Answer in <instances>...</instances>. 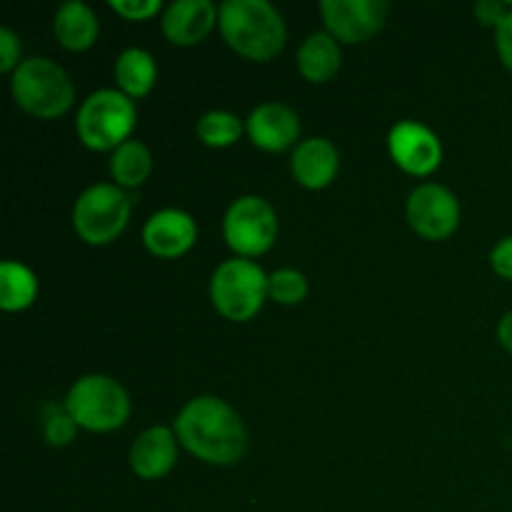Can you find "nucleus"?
Masks as SVG:
<instances>
[{
    "label": "nucleus",
    "mask_w": 512,
    "mask_h": 512,
    "mask_svg": "<svg viewBox=\"0 0 512 512\" xmlns=\"http://www.w3.org/2000/svg\"><path fill=\"white\" fill-rule=\"evenodd\" d=\"M180 448L208 465H235L248 450V430L233 405L215 395H198L180 408L173 423Z\"/></svg>",
    "instance_id": "obj_1"
},
{
    "label": "nucleus",
    "mask_w": 512,
    "mask_h": 512,
    "mask_svg": "<svg viewBox=\"0 0 512 512\" xmlns=\"http://www.w3.org/2000/svg\"><path fill=\"white\" fill-rule=\"evenodd\" d=\"M218 28L225 43L253 63L278 58L288 43L283 15L268 0H225L220 5Z\"/></svg>",
    "instance_id": "obj_2"
},
{
    "label": "nucleus",
    "mask_w": 512,
    "mask_h": 512,
    "mask_svg": "<svg viewBox=\"0 0 512 512\" xmlns=\"http://www.w3.org/2000/svg\"><path fill=\"white\" fill-rule=\"evenodd\" d=\"M10 93L23 113L38 120H55L75 103V83L68 70L55 60L33 55L10 75Z\"/></svg>",
    "instance_id": "obj_3"
},
{
    "label": "nucleus",
    "mask_w": 512,
    "mask_h": 512,
    "mask_svg": "<svg viewBox=\"0 0 512 512\" xmlns=\"http://www.w3.org/2000/svg\"><path fill=\"white\" fill-rule=\"evenodd\" d=\"M135 125H138L135 100L120 93L118 88H100L80 103L75 133L85 148L95 153H108V150L113 153L128 143Z\"/></svg>",
    "instance_id": "obj_4"
},
{
    "label": "nucleus",
    "mask_w": 512,
    "mask_h": 512,
    "mask_svg": "<svg viewBox=\"0 0 512 512\" xmlns=\"http://www.w3.org/2000/svg\"><path fill=\"white\" fill-rule=\"evenodd\" d=\"M70 418L88 433H113L130 418V395L110 375L90 373L70 385L63 400Z\"/></svg>",
    "instance_id": "obj_5"
},
{
    "label": "nucleus",
    "mask_w": 512,
    "mask_h": 512,
    "mask_svg": "<svg viewBox=\"0 0 512 512\" xmlns=\"http://www.w3.org/2000/svg\"><path fill=\"white\" fill-rule=\"evenodd\" d=\"M268 300V273L255 260L230 258L210 275V303L230 323H248Z\"/></svg>",
    "instance_id": "obj_6"
},
{
    "label": "nucleus",
    "mask_w": 512,
    "mask_h": 512,
    "mask_svg": "<svg viewBox=\"0 0 512 512\" xmlns=\"http://www.w3.org/2000/svg\"><path fill=\"white\" fill-rule=\"evenodd\" d=\"M133 200L115 183L88 185L73 205V230L83 243L103 248L128 228Z\"/></svg>",
    "instance_id": "obj_7"
},
{
    "label": "nucleus",
    "mask_w": 512,
    "mask_h": 512,
    "mask_svg": "<svg viewBox=\"0 0 512 512\" xmlns=\"http://www.w3.org/2000/svg\"><path fill=\"white\" fill-rule=\"evenodd\" d=\"M223 238L235 258H260L278 240L275 208L260 195H240L225 210Z\"/></svg>",
    "instance_id": "obj_8"
},
{
    "label": "nucleus",
    "mask_w": 512,
    "mask_h": 512,
    "mask_svg": "<svg viewBox=\"0 0 512 512\" xmlns=\"http://www.w3.org/2000/svg\"><path fill=\"white\" fill-rule=\"evenodd\" d=\"M405 218L423 240H448L460 228V203L450 188L423 183L408 195Z\"/></svg>",
    "instance_id": "obj_9"
},
{
    "label": "nucleus",
    "mask_w": 512,
    "mask_h": 512,
    "mask_svg": "<svg viewBox=\"0 0 512 512\" xmlns=\"http://www.w3.org/2000/svg\"><path fill=\"white\" fill-rule=\"evenodd\" d=\"M388 8L390 5L385 0H323L320 15L325 30L338 43L358 45L368 43L383 30Z\"/></svg>",
    "instance_id": "obj_10"
},
{
    "label": "nucleus",
    "mask_w": 512,
    "mask_h": 512,
    "mask_svg": "<svg viewBox=\"0 0 512 512\" xmlns=\"http://www.w3.org/2000/svg\"><path fill=\"white\" fill-rule=\"evenodd\" d=\"M388 153L393 163L413 178H428L443 163V143L418 120H400L390 128Z\"/></svg>",
    "instance_id": "obj_11"
},
{
    "label": "nucleus",
    "mask_w": 512,
    "mask_h": 512,
    "mask_svg": "<svg viewBox=\"0 0 512 512\" xmlns=\"http://www.w3.org/2000/svg\"><path fill=\"white\" fill-rule=\"evenodd\" d=\"M198 243V223L180 208H163L143 225V245L160 260L183 258Z\"/></svg>",
    "instance_id": "obj_12"
},
{
    "label": "nucleus",
    "mask_w": 512,
    "mask_h": 512,
    "mask_svg": "<svg viewBox=\"0 0 512 512\" xmlns=\"http://www.w3.org/2000/svg\"><path fill=\"white\" fill-rule=\"evenodd\" d=\"M245 135L265 153H283L300 143V118L285 103H260L245 118Z\"/></svg>",
    "instance_id": "obj_13"
},
{
    "label": "nucleus",
    "mask_w": 512,
    "mask_h": 512,
    "mask_svg": "<svg viewBox=\"0 0 512 512\" xmlns=\"http://www.w3.org/2000/svg\"><path fill=\"white\" fill-rule=\"evenodd\" d=\"M218 15L220 8L210 0H175L163 10L160 28L170 45L193 48L213 33Z\"/></svg>",
    "instance_id": "obj_14"
},
{
    "label": "nucleus",
    "mask_w": 512,
    "mask_h": 512,
    "mask_svg": "<svg viewBox=\"0 0 512 512\" xmlns=\"http://www.w3.org/2000/svg\"><path fill=\"white\" fill-rule=\"evenodd\" d=\"M178 435L173 428L153 425L130 445V468L140 480H160L178 463Z\"/></svg>",
    "instance_id": "obj_15"
},
{
    "label": "nucleus",
    "mask_w": 512,
    "mask_h": 512,
    "mask_svg": "<svg viewBox=\"0 0 512 512\" xmlns=\"http://www.w3.org/2000/svg\"><path fill=\"white\" fill-rule=\"evenodd\" d=\"M340 153L328 138L300 140L290 158V173L305 190H323L338 178Z\"/></svg>",
    "instance_id": "obj_16"
},
{
    "label": "nucleus",
    "mask_w": 512,
    "mask_h": 512,
    "mask_svg": "<svg viewBox=\"0 0 512 512\" xmlns=\"http://www.w3.org/2000/svg\"><path fill=\"white\" fill-rule=\"evenodd\" d=\"M53 35L60 48L70 50V53H85L98 43L100 20L88 3L68 0L55 10Z\"/></svg>",
    "instance_id": "obj_17"
},
{
    "label": "nucleus",
    "mask_w": 512,
    "mask_h": 512,
    "mask_svg": "<svg viewBox=\"0 0 512 512\" xmlns=\"http://www.w3.org/2000/svg\"><path fill=\"white\" fill-rule=\"evenodd\" d=\"M298 70L308 83H328L338 75L340 65H343V50L340 43L328 33V30H318L310 33L298 48Z\"/></svg>",
    "instance_id": "obj_18"
},
{
    "label": "nucleus",
    "mask_w": 512,
    "mask_h": 512,
    "mask_svg": "<svg viewBox=\"0 0 512 512\" xmlns=\"http://www.w3.org/2000/svg\"><path fill=\"white\" fill-rule=\"evenodd\" d=\"M113 75L120 93L128 95L130 100H140L158 83V63H155V58L148 50L125 48L115 58Z\"/></svg>",
    "instance_id": "obj_19"
},
{
    "label": "nucleus",
    "mask_w": 512,
    "mask_h": 512,
    "mask_svg": "<svg viewBox=\"0 0 512 512\" xmlns=\"http://www.w3.org/2000/svg\"><path fill=\"white\" fill-rule=\"evenodd\" d=\"M150 173H153V155H150L148 145L140 140L130 138L110 155V178L118 188H140L150 178Z\"/></svg>",
    "instance_id": "obj_20"
},
{
    "label": "nucleus",
    "mask_w": 512,
    "mask_h": 512,
    "mask_svg": "<svg viewBox=\"0 0 512 512\" xmlns=\"http://www.w3.org/2000/svg\"><path fill=\"white\" fill-rule=\"evenodd\" d=\"M38 298V278L28 265L5 260L0 265V308L5 313H23Z\"/></svg>",
    "instance_id": "obj_21"
},
{
    "label": "nucleus",
    "mask_w": 512,
    "mask_h": 512,
    "mask_svg": "<svg viewBox=\"0 0 512 512\" xmlns=\"http://www.w3.org/2000/svg\"><path fill=\"white\" fill-rule=\"evenodd\" d=\"M245 133V120L230 110H210V113L200 115L198 125H195V135L208 148H230L238 143Z\"/></svg>",
    "instance_id": "obj_22"
},
{
    "label": "nucleus",
    "mask_w": 512,
    "mask_h": 512,
    "mask_svg": "<svg viewBox=\"0 0 512 512\" xmlns=\"http://www.w3.org/2000/svg\"><path fill=\"white\" fill-rule=\"evenodd\" d=\"M308 278L295 268H280L268 275V298L278 305H300L308 298Z\"/></svg>",
    "instance_id": "obj_23"
},
{
    "label": "nucleus",
    "mask_w": 512,
    "mask_h": 512,
    "mask_svg": "<svg viewBox=\"0 0 512 512\" xmlns=\"http://www.w3.org/2000/svg\"><path fill=\"white\" fill-rule=\"evenodd\" d=\"M75 435H78V423L70 418V413L65 410V405L63 408L55 403L45 405L43 438L48 440V445H53V448H65V445L73 443Z\"/></svg>",
    "instance_id": "obj_24"
},
{
    "label": "nucleus",
    "mask_w": 512,
    "mask_h": 512,
    "mask_svg": "<svg viewBox=\"0 0 512 512\" xmlns=\"http://www.w3.org/2000/svg\"><path fill=\"white\" fill-rule=\"evenodd\" d=\"M110 10L128 23H145V20L163 13L165 8L160 0H110Z\"/></svg>",
    "instance_id": "obj_25"
},
{
    "label": "nucleus",
    "mask_w": 512,
    "mask_h": 512,
    "mask_svg": "<svg viewBox=\"0 0 512 512\" xmlns=\"http://www.w3.org/2000/svg\"><path fill=\"white\" fill-rule=\"evenodd\" d=\"M20 38L10 28H0V70L13 75L18 70L20 60Z\"/></svg>",
    "instance_id": "obj_26"
},
{
    "label": "nucleus",
    "mask_w": 512,
    "mask_h": 512,
    "mask_svg": "<svg viewBox=\"0 0 512 512\" xmlns=\"http://www.w3.org/2000/svg\"><path fill=\"white\" fill-rule=\"evenodd\" d=\"M473 13L480 25L498 30V25L503 23L505 15L510 13V5L503 3V0H480V3L473 5Z\"/></svg>",
    "instance_id": "obj_27"
},
{
    "label": "nucleus",
    "mask_w": 512,
    "mask_h": 512,
    "mask_svg": "<svg viewBox=\"0 0 512 512\" xmlns=\"http://www.w3.org/2000/svg\"><path fill=\"white\" fill-rule=\"evenodd\" d=\"M490 268H493L498 278L512 283V235L493 245V250H490Z\"/></svg>",
    "instance_id": "obj_28"
},
{
    "label": "nucleus",
    "mask_w": 512,
    "mask_h": 512,
    "mask_svg": "<svg viewBox=\"0 0 512 512\" xmlns=\"http://www.w3.org/2000/svg\"><path fill=\"white\" fill-rule=\"evenodd\" d=\"M510 13L505 15L503 23L495 30V48H498L500 60H503L505 68L512 73V0H510Z\"/></svg>",
    "instance_id": "obj_29"
},
{
    "label": "nucleus",
    "mask_w": 512,
    "mask_h": 512,
    "mask_svg": "<svg viewBox=\"0 0 512 512\" xmlns=\"http://www.w3.org/2000/svg\"><path fill=\"white\" fill-rule=\"evenodd\" d=\"M498 340L505 350L512 355V310L505 313L498 323Z\"/></svg>",
    "instance_id": "obj_30"
}]
</instances>
